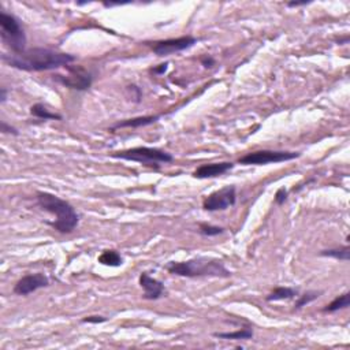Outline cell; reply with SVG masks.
Segmentation results:
<instances>
[{
	"label": "cell",
	"instance_id": "cell-1",
	"mask_svg": "<svg viewBox=\"0 0 350 350\" xmlns=\"http://www.w3.org/2000/svg\"><path fill=\"white\" fill-rule=\"evenodd\" d=\"M75 60L71 54L58 52L48 48H30L17 55H3V62L24 71H47L59 67H67Z\"/></svg>",
	"mask_w": 350,
	"mask_h": 350
},
{
	"label": "cell",
	"instance_id": "cell-2",
	"mask_svg": "<svg viewBox=\"0 0 350 350\" xmlns=\"http://www.w3.org/2000/svg\"><path fill=\"white\" fill-rule=\"evenodd\" d=\"M37 202L43 210L56 216V220L50 224L59 233L69 234L78 226L79 215L70 202L47 192H38Z\"/></svg>",
	"mask_w": 350,
	"mask_h": 350
},
{
	"label": "cell",
	"instance_id": "cell-3",
	"mask_svg": "<svg viewBox=\"0 0 350 350\" xmlns=\"http://www.w3.org/2000/svg\"><path fill=\"white\" fill-rule=\"evenodd\" d=\"M170 274L186 278L198 276H215V278H229L231 272L224 267L222 261L208 257H196L188 261H173L167 265Z\"/></svg>",
	"mask_w": 350,
	"mask_h": 350
},
{
	"label": "cell",
	"instance_id": "cell-4",
	"mask_svg": "<svg viewBox=\"0 0 350 350\" xmlns=\"http://www.w3.org/2000/svg\"><path fill=\"white\" fill-rule=\"evenodd\" d=\"M0 26H2V40L14 55L22 54L26 51V36L21 22L17 17L6 11L0 13Z\"/></svg>",
	"mask_w": 350,
	"mask_h": 350
},
{
	"label": "cell",
	"instance_id": "cell-5",
	"mask_svg": "<svg viewBox=\"0 0 350 350\" xmlns=\"http://www.w3.org/2000/svg\"><path fill=\"white\" fill-rule=\"evenodd\" d=\"M116 159H123L129 161H138L142 164L152 166V167H159V163H170L174 160L171 153L164 152L157 148H148V147H137V148L126 149L111 155Z\"/></svg>",
	"mask_w": 350,
	"mask_h": 350
},
{
	"label": "cell",
	"instance_id": "cell-6",
	"mask_svg": "<svg viewBox=\"0 0 350 350\" xmlns=\"http://www.w3.org/2000/svg\"><path fill=\"white\" fill-rule=\"evenodd\" d=\"M300 156L298 152H286V151H256V152L248 153L243 157L239 159L241 164H255L263 166L270 164V163H282V161H289Z\"/></svg>",
	"mask_w": 350,
	"mask_h": 350
},
{
	"label": "cell",
	"instance_id": "cell-7",
	"mask_svg": "<svg viewBox=\"0 0 350 350\" xmlns=\"http://www.w3.org/2000/svg\"><path fill=\"white\" fill-rule=\"evenodd\" d=\"M235 188L231 186H224L223 189L216 190L214 193H211L208 197H205L204 202H202V208L205 211H224L227 208H230L235 204Z\"/></svg>",
	"mask_w": 350,
	"mask_h": 350
},
{
	"label": "cell",
	"instance_id": "cell-8",
	"mask_svg": "<svg viewBox=\"0 0 350 350\" xmlns=\"http://www.w3.org/2000/svg\"><path fill=\"white\" fill-rule=\"evenodd\" d=\"M69 74L60 75L56 74L55 78L58 79L59 83L71 89H77V91H87L92 85V75L88 73L84 67L81 66H67Z\"/></svg>",
	"mask_w": 350,
	"mask_h": 350
},
{
	"label": "cell",
	"instance_id": "cell-9",
	"mask_svg": "<svg viewBox=\"0 0 350 350\" xmlns=\"http://www.w3.org/2000/svg\"><path fill=\"white\" fill-rule=\"evenodd\" d=\"M196 43H197V38L192 37V36H185V37L170 38V40L155 43L152 50L159 56H166V55H171L175 54V52L188 50L190 47H193Z\"/></svg>",
	"mask_w": 350,
	"mask_h": 350
},
{
	"label": "cell",
	"instance_id": "cell-10",
	"mask_svg": "<svg viewBox=\"0 0 350 350\" xmlns=\"http://www.w3.org/2000/svg\"><path fill=\"white\" fill-rule=\"evenodd\" d=\"M50 284V279L44 274H30L22 276L14 286V293L18 296H28L38 289L47 287Z\"/></svg>",
	"mask_w": 350,
	"mask_h": 350
},
{
	"label": "cell",
	"instance_id": "cell-11",
	"mask_svg": "<svg viewBox=\"0 0 350 350\" xmlns=\"http://www.w3.org/2000/svg\"><path fill=\"white\" fill-rule=\"evenodd\" d=\"M140 286L144 289L145 300H157L164 293V284L160 280L155 279L147 272H142L140 275Z\"/></svg>",
	"mask_w": 350,
	"mask_h": 350
},
{
	"label": "cell",
	"instance_id": "cell-12",
	"mask_svg": "<svg viewBox=\"0 0 350 350\" xmlns=\"http://www.w3.org/2000/svg\"><path fill=\"white\" fill-rule=\"evenodd\" d=\"M234 167L231 161H222V163H211V164L200 166L193 173L194 178L198 179H207V178H214L218 175H223L227 171H230Z\"/></svg>",
	"mask_w": 350,
	"mask_h": 350
},
{
	"label": "cell",
	"instance_id": "cell-13",
	"mask_svg": "<svg viewBox=\"0 0 350 350\" xmlns=\"http://www.w3.org/2000/svg\"><path fill=\"white\" fill-rule=\"evenodd\" d=\"M159 120V115H148V116H137V118H132V119H125L122 122H118L111 128V130H116V129H123V128H144V126H149V125L155 123Z\"/></svg>",
	"mask_w": 350,
	"mask_h": 350
},
{
	"label": "cell",
	"instance_id": "cell-14",
	"mask_svg": "<svg viewBox=\"0 0 350 350\" xmlns=\"http://www.w3.org/2000/svg\"><path fill=\"white\" fill-rule=\"evenodd\" d=\"M30 114H32L33 116H36V118H40V119H44V120L62 119V116L59 115V114H56V112H51L50 110H48V108L42 103H37V104H34V106H32V107H30Z\"/></svg>",
	"mask_w": 350,
	"mask_h": 350
},
{
	"label": "cell",
	"instance_id": "cell-15",
	"mask_svg": "<svg viewBox=\"0 0 350 350\" xmlns=\"http://www.w3.org/2000/svg\"><path fill=\"white\" fill-rule=\"evenodd\" d=\"M296 296H298V292L292 287H276L274 292H271L267 296L265 300L272 302V301H282V300H292Z\"/></svg>",
	"mask_w": 350,
	"mask_h": 350
},
{
	"label": "cell",
	"instance_id": "cell-16",
	"mask_svg": "<svg viewBox=\"0 0 350 350\" xmlns=\"http://www.w3.org/2000/svg\"><path fill=\"white\" fill-rule=\"evenodd\" d=\"M122 261H123L122 256L116 251H104L99 256V263L108 267H119Z\"/></svg>",
	"mask_w": 350,
	"mask_h": 350
},
{
	"label": "cell",
	"instance_id": "cell-17",
	"mask_svg": "<svg viewBox=\"0 0 350 350\" xmlns=\"http://www.w3.org/2000/svg\"><path fill=\"white\" fill-rule=\"evenodd\" d=\"M216 338L220 339H235V341H241V339H251L253 337V331L251 328H239L233 333H215Z\"/></svg>",
	"mask_w": 350,
	"mask_h": 350
},
{
	"label": "cell",
	"instance_id": "cell-18",
	"mask_svg": "<svg viewBox=\"0 0 350 350\" xmlns=\"http://www.w3.org/2000/svg\"><path fill=\"white\" fill-rule=\"evenodd\" d=\"M350 305V294L349 293H343L342 296H338L335 300H333L331 302H330L327 306H325L323 311L324 312H337V311H339V309H345L347 308Z\"/></svg>",
	"mask_w": 350,
	"mask_h": 350
},
{
	"label": "cell",
	"instance_id": "cell-19",
	"mask_svg": "<svg viewBox=\"0 0 350 350\" xmlns=\"http://www.w3.org/2000/svg\"><path fill=\"white\" fill-rule=\"evenodd\" d=\"M321 256H327V257H334V259L337 260H345V261H347L350 257V249L349 246L328 249V251L321 252Z\"/></svg>",
	"mask_w": 350,
	"mask_h": 350
},
{
	"label": "cell",
	"instance_id": "cell-20",
	"mask_svg": "<svg viewBox=\"0 0 350 350\" xmlns=\"http://www.w3.org/2000/svg\"><path fill=\"white\" fill-rule=\"evenodd\" d=\"M319 296H320V293H319V292H308V293H305L304 296H300L298 301H297V302H296V309L302 308V306H305V305L309 304V302H312V301L316 300V298Z\"/></svg>",
	"mask_w": 350,
	"mask_h": 350
},
{
	"label": "cell",
	"instance_id": "cell-21",
	"mask_svg": "<svg viewBox=\"0 0 350 350\" xmlns=\"http://www.w3.org/2000/svg\"><path fill=\"white\" fill-rule=\"evenodd\" d=\"M200 233L205 237H216L222 234L223 229L219 226H212V224H200Z\"/></svg>",
	"mask_w": 350,
	"mask_h": 350
},
{
	"label": "cell",
	"instance_id": "cell-22",
	"mask_svg": "<svg viewBox=\"0 0 350 350\" xmlns=\"http://www.w3.org/2000/svg\"><path fill=\"white\" fill-rule=\"evenodd\" d=\"M287 189H284V188H280L278 192L275 193V202L276 204H279V205H282L284 201H286V198H287Z\"/></svg>",
	"mask_w": 350,
	"mask_h": 350
},
{
	"label": "cell",
	"instance_id": "cell-23",
	"mask_svg": "<svg viewBox=\"0 0 350 350\" xmlns=\"http://www.w3.org/2000/svg\"><path fill=\"white\" fill-rule=\"evenodd\" d=\"M2 132L3 133H9V134H14V136H18V130L15 128H13V126H10V125H7L3 120L2 122Z\"/></svg>",
	"mask_w": 350,
	"mask_h": 350
},
{
	"label": "cell",
	"instance_id": "cell-24",
	"mask_svg": "<svg viewBox=\"0 0 350 350\" xmlns=\"http://www.w3.org/2000/svg\"><path fill=\"white\" fill-rule=\"evenodd\" d=\"M107 319L103 316H89L87 317V319H84V323H103V321H106Z\"/></svg>",
	"mask_w": 350,
	"mask_h": 350
},
{
	"label": "cell",
	"instance_id": "cell-25",
	"mask_svg": "<svg viewBox=\"0 0 350 350\" xmlns=\"http://www.w3.org/2000/svg\"><path fill=\"white\" fill-rule=\"evenodd\" d=\"M167 67H169V63H163V65H159V67H153L151 71L153 74H163L167 70Z\"/></svg>",
	"mask_w": 350,
	"mask_h": 350
},
{
	"label": "cell",
	"instance_id": "cell-26",
	"mask_svg": "<svg viewBox=\"0 0 350 350\" xmlns=\"http://www.w3.org/2000/svg\"><path fill=\"white\" fill-rule=\"evenodd\" d=\"M201 63H202V66L207 67V69H208V67H212V66H214V65H215V60H214V59H212V58H211V56H205V58H202V59H201Z\"/></svg>",
	"mask_w": 350,
	"mask_h": 350
},
{
	"label": "cell",
	"instance_id": "cell-27",
	"mask_svg": "<svg viewBox=\"0 0 350 350\" xmlns=\"http://www.w3.org/2000/svg\"><path fill=\"white\" fill-rule=\"evenodd\" d=\"M6 100H7V89H6V88H2V96H0V101H2V103H5Z\"/></svg>",
	"mask_w": 350,
	"mask_h": 350
},
{
	"label": "cell",
	"instance_id": "cell-28",
	"mask_svg": "<svg viewBox=\"0 0 350 350\" xmlns=\"http://www.w3.org/2000/svg\"><path fill=\"white\" fill-rule=\"evenodd\" d=\"M306 3H296V2H293V3H287L289 7H300V6H305Z\"/></svg>",
	"mask_w": 350,
	"mask_h": 350
}]
</instances>
